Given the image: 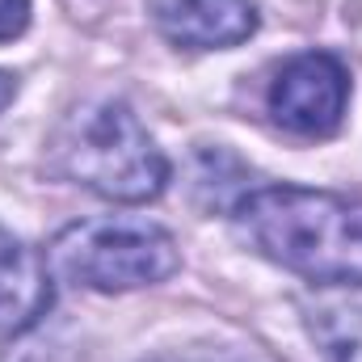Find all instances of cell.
I'll use <instances>...</instances> for the list:
<instances>
[{"label": "cell", "mask_w": 362, "mask_h": 362, "mask_svg": "<svg viewBox=\"0 0 362 362\" xmlns=\"http://www.w3.org/2000/svg\"><path fill=\"white\" fill-rule=\"evenodd\" d=\"M232 223L257 257L308 282H362V198L266 185L232 206Z\"/></svg>", "instance_id": "cell-1"}, {"label": "cell", "mask_w": 362, "mask_h": 362, "mask_svg": "<svg viewBox=\"0 0 362 362\" xmlns=\"http://www.w3.org/2000/svg\"><path fill=\"white\" fill-rule=\"evenodd\" d=\"M55 173L93 189L105 202L139 206L165 194L169 156L127 101H93L72 110L55 135Z\"/></svg>", "instance_id": "cell-2"}, {"label": "cell", "mask_w": 362, "mask_h": 362, "mask_svg": "<svg viewBox=\"0 0 362 362\" xmlns=\"http://www.w3.org/2000/svg\"><path fill=\"white\" fill-rule=\"evenodd\" d=\"M51 266L76 286L122 295L173 278L181 266V249L173 232H165L152 219L101 215L68 223L51 240Z\"/></svg>", "instance_id": "cell-3"}, {"label": "cell", "mask_w": 362, "mask_h": 362, "mask_svg": "<svg viewBox=\"0 0 362 362\" xmlns=\"http://www.w3.org/2000/svg\"><path fill=\"white\" fill-rule=\"evenodd\" d=\"M350 105V72L329 51L291 55L266 89L270 118L299 139H329L341 131Z\"/></svg>", "instance_id": "cell-4"}, {"label": "cell", "mask_w": 362, "mask_h": 362, "mask_svg": "<svg viewBox=\"0 0 362 362\" xmlns=\"http://www.w3.org/2000/svg\"><path fill=\"white\" fill-rule=\"evenodd\" d=\"M152 25L185 51H228L257 34L253 0H148Z\"/></svg>", "instance_id": "cell-5"}, {"label": "cell", "mask_w": 362, "mask_h": 362, "mask_svg": "<svg viewBox=\"0 0 362 362\" xmlns=\"http://www.w3.org/2000/svg\"><path fill=\"white\" fill-rule=\"evenodd\" d=\"M51 299L55 286L47 257L8 228H0V337L13 341L38 329V320L51 312Z\"/></svg>", "instance_id": "cell-6"}, {"label": "cell", "mask_w": 362, "mask_h": 362, "mask_svg": "<svg viewBox=\"0 0 362 362\" xmlns=\"http://www.w3.org/2000/svg\"><path fill=\"white\" fill-rule=\"evenodd\" d=\"M299 312L325 362H362V282H312Z\"/></svg>", "instance_id": "cell-7"}, {"label": "cell", "mask_w": 362, "mask_h": 362, "mask_svg": "<svg viewBox=\"0 0 362 362\" xmlns=\"http://www.w3.org/2000/svg\"><path fill=\"white\" fill-rule=\"evenodd\" d=\"M30 25V0H0V42H13Z\"/></svg>", "instance_id": "cell-8"}, {"label": "cell", "mask_w": 362, "mask_h": 362, "mask_svg": "<svg viewBox=\"0 0 362 362\" xmlns=\"http://www.w3.org/2000/svg\"><path fill=\"white\" fill-rule=\"evenodd\" d=\"M17 97V76L13 72H0V110H8Z\"/></svg>", "instance_id": "cell-9"}, {"label": "cell", "mask_w": 362, "mask_h": 362, "mask_svg": "<svg viewBox=\"0 0 362 362\" xmlns=\"http://www.w3.org/2000/svg\"><path fill=\"white\" fill-rule=\"evenodd\" d=\"M236 362H274V358H266V354H249V358H236Z\"/></svg>", "instance_id": "cell-10"}, {"label": "cell", "mask_w": 362, "mask_h": 362, "mask_svg": "<svg viewBox=\"0 0 362 362\" xmlns=\"http://www.w3.org/2000/svg\"><path fill=\"white\" fill-rule=\"evenodd\" d=\"M160 362H177V358H160Z\"/></svg>", "instance_id": "cell-11"}]
</instances>
